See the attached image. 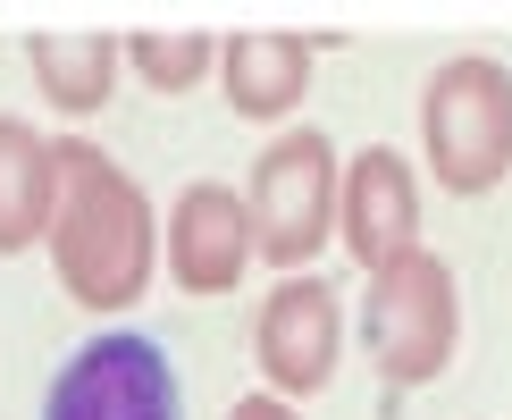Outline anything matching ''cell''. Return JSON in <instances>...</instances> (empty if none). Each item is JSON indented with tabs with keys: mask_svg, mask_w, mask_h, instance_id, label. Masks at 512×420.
Listing matches in <instances>:
<instances>
[{
	"mask_svg": "<svg viewBox=\"0 0 512 420\" xmlns=\"http://www.w3.org/2000/svg\"><path fill=\"white\" fill-rule=\"evenodd\" d=\"M59 294L84 311H126L160 269V219L126 168L84 135L51 143V210H42Z\"/></svg>",
	"mask_w": 512,
	"mask_h": 420,
	"instance_id": "1",
	"label": "cell"
},
{
	"mask_svg": "<svg viewBox=\"0 0 512 420\" xmlns=\"http://www.w3.org/2000/svg\"><path fill=\"white\" fill-rule=\"evenodd\" d=\"M420 152L454 202H479L512 177V68L504 59H445L420 93Z\"/></svg>",
	"mask_w": 512,
	"mask_h": 420,
	"instance_id": "2",
	"label": "cell"
},
{
	"mask_svg": "<svg viewBox=\"0 0 512 420\" xmlns=\"http://www.w3.org/2000/svg\"><path fill=\"white\" fill-rule=\"evenodd\" d=\"M361 345H370V362L387 370V387H429V378L454 362L462 294H454V269H445L429 244H412V252H395L387 269H370Z\"/></svg>",
	"mask_w": 512,
	"mask_h": 420,
	"instance_id": "3",
	"label": "cell"
},
{
	"mask_svg": "<svg viewBox=\"0 0 512 420\" xmlns=\"http://www.w3.org/2000/svg\"><path fill=\"white\" fill-rule=\"evenodd\" d=\"M244 219H252V252L269 269H303L328 252V219H336V143L319 126H286L244 185Z\"/></svg>",
	"mask_w": 512,
	"mask_h": 420,
	"instance_id": "4",
	"label": "cell"
},
{
	"mask_svg": "<svg viewBox=\"0 0 512 420\" xmlns=\"http://www.w3.org/2000/svg\"><path fill=\"white\" fill-rule=\"evenodd\" d=\"M42 420H185V387L160 336L135 328H101L59 362Z\"/></svg>",
	"mask_w": 512,
	"mask_h": 420,
	"instance_id": "5",
	"label": "cell"
},
{
	"mask_svg": "<svg viewBox=\"0 0 512 420\" xmlns=\"http://www.w3.org/2000/svg\"><path fill=\"white\" fill-rule=\"evenodd\" d=\"M252 353H261V387L277 404H303V395H328L336 353H345V311L319 278H286L252 320Z\"/></svg>",
	"mask_w": 512,
	"mask_h": 420,
	"instance_id": "6",
	"label": "cell"
},
{
	"mask_svg": "<svg viewBox=\"0 0 512 420\" xmlns=\"http://www.w3.org/2000/svg\"><path fill=\"white\" fill-rule=\"evenodd\" d=\"M160 261L177 278V294H236L252 269V219H244L236 185H219V177L185 185L168 227H160Z\"/></svg>",
	"mask_w": 512,
	"mask_h": 420,
	"instance_id": "7",
	"label": "cell"
},
{
	"mask_svg": "<svg viewBox=\"0 0 512 420\" xmlns=\"http://www.w3.org/2000/svg\"><path fill=\"white\" fill-rule=\"evenodd\" d=\"M336 227L361 269H387L395 252L420 244V177L395 143H370L336 168Z\"/></svg>",
	"mask_w": 512,
	"mask_h": 420,
	"instance_id": "8",
	"label": "cell"
},
{
	"mask_svg": "<svg viewBox=\"0 0 512 420\" xmlns=\"http://www.w3.org/2000/svg\"><path fill=\"white\" fill-rule=\"evenodd\" d=\"M311 59H319V34H286V26H252V34H227L219 42V84H227V110L269 126V118H294V101L311 93Z\"/></svg>",
	"mask_w": 512,
	"mask_h": 420,
	"instance_id": "9",
	"label": "cell"
},
{
	"mask_svg": "<svg viewBox=\"0 0 512 420\" xmlns=\"http://www.w3.org/2000/svg\"><path fill=\"white\" fill-rule=\"evenodd\" d=\"M26 68L34 93L68 118H93L118 84V34H34L26 42Z\"/></svg>",
	"mask_w": 512,
	"mask_h": 420,
	"instance_id": "10",
	"label": "cell"
},
{
	"mask_svg": "<svg viewBox=\"0 0 512 420\" xmlns=\"http://www.w3.org/2000/svg\"><path fill=\"white\" fill-rule=\"evenodd\" d=\"M42 210H51V135L0 118V261L42 244Z\"/></svg>",
	"mask_w": 512,
	"mask_h": 420,
	"instance_id": "11",
	"label": "cell"
},
{
	"mask_svg": "<svg viewBox=\"0 0 512 420\" xmlns=\"http://www.w3.org/2000/svg\"><path fill=\"white\" fill-rule=\"evenodd\" d=\"M118 59L135 68L152 93H194V84L219 68V42H210L202 26H135V34H118Z\"/></svg>",
	"mask_w": 512,
	"mask_h": 420,
	"instance_id": "12",
	"label": "cell"
},
{
	"mask_svg": "<svg viewBox=\"0 0 512 420\" xmlns=\"http://www.w3.org/2000/svg\"><path fill=\"white\" fill-rule=\"evenodd\" d=\"M227 420H303V412H294V404H277V395H244V404L227 412Z\"/></svg>",
	"mask_w": 512,
	"mask_h": 420,
	"instance_id": "13",
	"label": "cell"
}]
</instances>
